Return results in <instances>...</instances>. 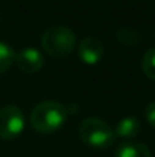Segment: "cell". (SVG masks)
<instances>
[{"mask_svg": "<svg viewBox=\"0 0 155 157\" xmlns=\"http://www.w3.org/2000/svg\"><path fill=\"white\" fill-rule=\"evenodd\" d=\"M65 110H67V114H76L79 107H78V104H68L65 105Z\"/></svg>", "mask_w": 155, "mask_h": 157, "instance_id": "cell-13", "label": "cell"}, {"mask_svg": "<svg viewBox=\"0 0 155 157\" xmlns=\"http://www.w3.org/2000/svg\"><path fill=\"white\" fill-rule=\"evenodd\" d=\"M24 130V114L17 105L0 108V137L3 140L17 139Z\"/></svg>", "mask_w": 155, "mask_h": 157, "instance_id": "cell-4", "label": "cell"}, {"mask_svg": "<svg viewBox=\"0 0 155 157\" xmlns=\"http://www.w3.org/2000/svg\"><path fill=\"white\" fill-rule=\"evenodd\" d=\"M142 69L143 73L155 81V49H148L142 58Z\"/></svg>", "mask_w": 155, "mask_h": 157, "instance_id": "cell-11", "label": "cell"}, {"mask_svg": "<svg viewBox=\"0 0 155 157\" xmlns=\"http://www.w3.org/2000/svg\"><path fill=\"white\" fill-rule=\"evenodd\" d=\"M116 35H117L119 43H122V44H125V46H135V44H138V43L142 41V34H140L137 29L128 28V26L120 28Z\"/></svg>", "mask_w": 155, "mask_h": 157, "instance_id": "cell-9", "label": "cell"}, {"mask_svg": "<svg viewBox=\"0 0 155 157\" xmlns=\"http://www.w3.org/2000/svg\"><path fill=\"white\" fill-rule=\"evenodd\" d=\"M43 51L53 58H64L70 55L76 46V34L64 25H55L44 31L41 37Z\"/></svg>", "mask_w": 155, "mask_h": 157, "instance_id": "cell-2", "label": "cell"}, {"mask_svg": "<svg viewBox=\"0 0 155 157\" xmlns=\"http://www.w3.org/2000/svg\"><path fill=\"white\" fill-rule=\"evenodd\" d=\"M142 130L140 121L137 117H123L117 122L114 134L122 139H134Z\"/></svg>", "mask_w": 155, "mask_h": 157, "instance_id": "cell-7", "label": "cell"}, {"mask_svg": "<svg viewBox=\"0 0 155 157\" xmlns=\"http://www.w3.org/2000/svg\"><path fill=\"white\" fill-rule=\"evenodd\" d=\"M68 114L65 105L58 101H44L37 105L31 113V125L38 133H53L59 130Z\"/></svg>", "mask_w": 155, "mask_h": 157, "instance_id": "cell-1", "label": "cell"}, {"mask_svg": "<svg viewBox=\"0 0 155 157\" xmlns=\"http://www.w3.org/2000/svg\"><path fill=\"white\" fill-rule=\"evenodd\" d=\"M15 64L26 73H35L44 66V55L35 48H24L15 55Z\"/></svg>", "mask_w": 155, "mask_h": 157, "instance_id": "cell-5", "label": "cell"}, {"mask_svg": "<svg viewBox=\"0 0 155 157\" xmlns=\"http://www.w3.org/2000/svg\"><path fill=\"white\" fill-rule=\"evenodd\" d=\"M79 137L91 148L105 150L113 145L116 134L105 121L99 117H87L79 125Z\"/></svg>", "mask_w": 155, "mask_h": 157, "instance_id": "cell-3", "label": "cell"}, {"mask_svg": "<svg viewBox=\"0 0 155 157\" xmlns=\"http://www.w3.org/2000/svg\"><path fill=\"white\" fill-rule=\"evenodd\" d=\"M116 157H152V154H151V150L145 144L126 142L117 148Z\"/></svg>", "mask_w": 155, "mask_h": 157, "instance_id": "cell-8", "label": "cell"}, {"mask_svg": "<svg viewBox=\"0 0 155 157\" xmlns=\"http://www.w3.org/2000/svg\"><path fill=\"white\" fill-rule=\"evenodd\" d=\"M145 117H146V121L155 128V101L146 105V108H145Z\"/></svg>", "mask_w": 155, "mask_h": 157, "instance_id": "cell-12", "label": "cell"}, {"mask_svg": "<svg viewBox=\"0 0 155 157\" xmlns=\"http://www.w3.org/2000/svg\"><path fill=\"white\" fill-rule=\"evenodd\" d=\"M78 55L81 61H84L88 66L98 64L103 56V44L96 37H87L84 38L78 46Z\"/></svg>", "mask_w": 155, "mask_h": 157, "instance_id": "cell-6", "label": "cell"}, {"mask_svg": "<svg viewBox=\"0 0 155 157\" xmlns=\"http://www.w3.org/2000/svg\"><path fill=\"white\" fill-rule=\"evenodd\" d=\"M14 59H15V52L12 46H9L5 41H0V75L11 67Z\"/></svg>", "mask_w": 155, "mask_h": 157, "instance_id": "cell-10", "label": "cell"}]
</instances>
